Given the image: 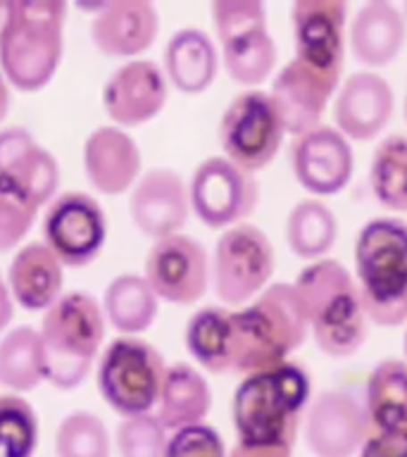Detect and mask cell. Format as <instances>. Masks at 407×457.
I'll return each instance as SVG.
<instances>
[{
    "label": "cell",
    "mask_w": 407,
    "mask_h": 457,
    "mask_svg": "<svg viewBox=\"0 0 407 457\" xmlns=\"http://www.w3.org/2000/svg\"><path fill=\"white\" fill-rule=\"evenodd\" d=\"M228 457H293V445H248V443H236Z\"/></svg>",
    "instance_id": "cell-42"
},
{
    "label": "cell",
    "mask_w": 407,
    "mask_h": 457,
    "mask_svg": "<svg viewBox=\"0 0 407 457\" xmlns=\"http://www.w3.org/2000/svg\"><path fill=\"white\" fill-rule=\"evenodd\" d=\"M107 324L121 336L145 334L157 320L160 298L143 274H117L103 293Z\"/></svg>",
    "instance_id": "cell-27"
},
{
    "label": "cell",
    "mask_w": 407,
    "mask_h": 457,
    "mask_svg": "<svg viewBox=\"0 0 407 457\" xmlns=\"http://www.w3.org/2000/svg\"><path fill=\"white\" fill-rule=\"evenodd\" d=\"M170 431L155 414H136L120 421L114 431V445L120 457H164Z\"/></svg>",
    "instance_id": "cell-37"
},
{
    "label": "cell",
    "mask_w": 407,
    "mask_h": 457,
    "mask_svg": "<svg viewBox=\"0 0 407 457\" xmlns=\"http://www.w3.org/2000/svg\"><path fill=\"white\" fill-rule=\"evenodd\" d=\"M403 14H405V21H407V3H405V7H403Z\"/></svg>",
    "instance_id": "cell-45"
},
{
    "label": "cell",
    "mask_w": 407,
    "mask_h": 457,
    "mask_svg": "<svg viewBox=\"0 0 407 457\" xmlns=\"http://www.w3.org/2000/svg\"><path fill=\"white\" fill-rule=\"evenodd\" d=\"M38 414L20 393L0 395V455L34 457L38 448Z\"/></svg>",
    "instance_id": "cell-34"
},
{
    "label": "cell",
    "mask_w": 407,
    "mask_h": 457,
    "mask_svg": "<svg viewBox=\"0 0 407 457\" xmlns=\"http://www.w3.org/2000/svg\"><path fill=\"white\" fill-rule=\"evenodd\" d=\"M284 236L293 255L317 262L338 241V220L324 200L305 198L291 207Z\"/></svg>",
    "instance_id": "cell-29"
},
{
    "label": "cell",
    "mask_w": 407,
    "mask_h": 457,
    "mask_svg": "<svg viewBox=\"0 0 407 457\" xmlns=\"http://www.w3.org/2000/svg\"><path fill=\"white\" fill-rule=\"evenodd\" d=\"M164 457H228V453L220 431L203 421L171 431Z\"/></svg>",
    "instance_id": "cell-39"
},
{
    "label": "cell",
    "mask_w": 407,
    "mask_h": 457,
    "mask_svg": "<svg viewBox=\"0 0 407 457\" xmlns=\"http://www.w3.org/2000/svg\"><path fill=\"white\" fill-rule=\"evenodd\" d=\"M343 84L341 74L312 70L298 57H291L271 81V98L284 117L286 134L293 138L320 127L327 112L331 96L338 93Z\"/></svg>",
    "instance_id": "cell-18"
},
{
    "label": "cell",
    "mask_w": 407,
    "mask_h": 457,
    "mask_svg": "<svg viewBox=\"0 0 407 457\" xmlns=\"http://www.w3.org/2000/svg\"><path fill=\"white\" fill-rule=\"evenodd\" d=\"M303 434L314 457H353L374 434V427L362 400L334 388L310 400Z\"/></svg>",
    "instance_id": "cell-13"
},
{
    "label": "cell",
    "mask_w": 407,
    "mask_h": 457,
    "mask_svg": "<svg viewBox=\"0 0 407 457\" xmlns=\"http://www.w3.org/2000/svg\"><path fill=\"white\" fill-rule=\"evenodd\" d=\"M10 88H12V86L7 84L5 74L0 71V124H3V120H5L7 112H10V103H12V93H10Z\"/></svg>",
    "instance_id": "cell-44"
},
{
    "label": "cell",
    "mask_w": 407,
    "mask_h": 457,
    "mask_svg": "<svg viewBox=\"0 0 407 457\" xmlns=\"http://www.w3.org/2000/svg\"><path fill=\"white\" fill-rule=\"evenodd\" d=\"M405 362H407V334H405Z\"/></svg>",
    "instance_id": "cell-46"
},
{
    "label": "cell",
    "mask_w": 407,
    "mask_h": 457,
    "mask_svg": "<svg viewBox=\"0 0 407 457\" xmlns=\"http://www.w3.org/2000/svg\"><path fill=\"white\" fill-rule=\"evenodd\" d=\"M191 214L188 184L167 167L143 171L129 195V217L153 241L181 234Z\"/></svg>",
    "instance_id": "cell-19"
},
{
    "label": "cell",
    "mask_w": 407,
    "mask_h": 457,
    "mask_svg": "<svg viewBox=\"0 0 407 457\" xmlns=\"http://www.w3.org/2000/svg\"><path fill=\"white\" fill-rule=\"evenodd\" d=\"M103 110L114 127H143L162 112L170 100V81L153 60H129L103 84Z\"/></svg>",
    "instance_id": "cell-16"
},
{
    "label": "cell",
    "mask_w": 407,
    "mask_h": 457,
    "mask_svg": "<svg viewBox=\"0 0 407 457\" xmlns=\"http://www.w3.org/2000/svg\"><path fill=\"white\" fill-rule=\"evenodd\" d=\"M67 3L10 0L0 31V71L21 93H36L55 79L64 55Z\"/></svg>",
    "instance_id": "cell-2"
},
{
    "label": "cell",
    "mask_w": 407,
    "mask_h": 457,
    "mask_svg": "<svg viewBox=\"0 0 407 457\" xmlns=\"http://www.w3.org/2000/svg\"><path fill=\"white\" fill-rule=\"evenodd\" d=\"M143 277L164 303L179 307L198 305L210 288V255L193 236H167L150 245Z\"/></svg>",
    "instance_id": "cell-12"
},
{
    "label": "cell",
    "mask_w": 407,
    "mask_h": 457,
    "mask_svg": "<svg viewBox=\"0 0 407 457\" xmlns=\"http://www.w3.org/2000/svg\"><path fill=\"white\" fill-rule=\"evenodd\" d=\"M405 428H407V427H405Z\"/></svg>",
    "instance_id": "cell-48"
},
{
    "label": "cell",
    "mask_w": 407,
    "mask_h": 457,
    "mask_svg": "<svg viewBox=\"0 0 407 457\" xmlns=\"http://www.w3.org/2000/svg\"><path fill=\"white\" fill-rule=\"evenodd\" d=\"M221 55L217 43L203 29L186 27L170 36L164 46L162 71L170 86L184 96H200L220 74Z\"/></svg>",
    "instance_id": "cell-24"
},
{
    "label": "cell",
    "mask_w": 407,
    "mask_h": 457,
    "mask_svg": "<svg viewBox=\"0 0 407 457\" xmlns=\"http://www.w3.org/2000/svg\"><path fill=\"white\" fill-rule=\"evenodd\" d=\"M36 138L27 127L0 129V174H7L29 150L36 145Z\"/></svg>",
    "instance_id": "cell-40"
},
{
    "label": "cell",
    "mask_w": 407,
    "mask_h": 457,
    "mask_svg": "<svg viewBox=\"0 0 407 457\" xmlns=\"http://www.w3.org/2000/svg\"><path fill=\"white\" fill-rule=\"evenodd\" d=\"M291 29L298 60L343 77L348 46V5L343 0H295Z\"/></svg>",
    "instance_id": "cell-15"
},
{
    "label": "cell",
    "mask_w": 407,
    "mask_h": 457,
    "mask_svg": "<svg viewBox=\"0 0 407 457\" xmlns=\"http://www.w3.org/2000/svg\"><path fill=\"white\" fill-rule=\"evenodd\" d=\"M5 281L14 305L27 312H46L64 295V264L46 243L31 241L14 250Z\"/></svg>",
    "instance_id": "cell-22"
},
{
    "label": "cell",
    "mask_w": 407,
    "mask_h": 457,
    "mask_svg": "<svg viewBox=\"0 0 407 457\" xmlns=\"http://www.w3.org/2000/svg\"><path fill=\"white\" fill-rule=\"evenodd\" d=\"M212 407V388L205 374L188 362H174L167 367L162 391L157 400L155 417L167 431L203 424Z\"/></svg>",
    "instance_id": "cell-25"
},
{
    "label": "cell",
    "mask_w": 407,
    "mask_h": 457,
    "mask_svg": "<svg viewBox=\"0 0 407 457\" xmlns=\"http://www.w3.org/2000/svg\"><path fill=\"white\" fill-rule=\"evenodd\" d=\"M310 374L295 362L243 377L231 400L238 443L295 445L310 405Z\"/></svg>",
    "instance_id": "cell-1"
},
{
    "label": "cell",
    "mask_w": 407,
    "mask_h": 457,
    "mask_svg": "<svg viewBox=\"0 0 407 457\" xmlns=\"http://www.w3.org/2000/svg\"><path fill=\"white\" fill-rule=\"evenodd\" d=\"M277 253L270 236L255 224H236L221 231L210 257V286L224 307L238 310L271 284Z\"/></svg>",
    "instance_id": "cell-8"
},
{
    "label": "cell",
    "mask_w": 407,
    "mask_h": 457,
    "mask_svg": "<svg viewBox=\"0 0 407 457\" xmlns=\"http://www.w3.org/2000/svg\"><path fill=\"white\" fill-rule=\"evenodd\" d=\"M407 38L405 14L386 0L357 7L350 21V53L364 67H386L400 55Z\"/></svg>",
    "instance_id": "cell-23"
},
{
    "label": "cell",
    "mask_w": 407,
    "mask_h": 457,
    "mask_svg": "<svg viewBox=\"0 0 407 457\" xmlns=\"http://www.w3.org/2000/svg\"><path fill=\"white\" fill-rule=\"evenodd\" d=\"M167 362L153 343L141 336H120L100 353L96 384L105 405L127 420L155 410Z\"/></svg>",
    "instance_id": "cell-7"
},
{
    "label": "cell",
    "mask_w": 407,
    "mask_h": 457,
    "mask_svg": "<svg viewBox=\"0 0 407 457\" xmlns=\"http://www.w3.org/2000/svg\"><path fill=\"white\" fill-rule=\"evenodd\" d=\"M184 343L200 370L210 374H234V310L205 305L186 321Z\"/></svg>",
    "instance_id": "cell-26"
},
{
    "label": "cell",
    "mask_w": 407,
    "mask_h": 457,
    "mask_svg": "<svg viewBox=\"0 0 407 457\" xmlns=\"http://www.w3.org/2000/svg\"><path fill=\"white\" fill-rule=\"evenodd\" d=\"M91 10V43L100 55L112 60H138L153 48L160 34V12L148 0H112Z\"/></svg>",
    "instance_id": "cell-17"
},
{
    "label": "cell",
    "mask_w": 407,
    "mask_h": 457,
    "mask_svg": "<svg viewBox=\"0 0 407 457\" xmlns=\"http://www.w3.org/2000/svg\"><path fill=\"white\" fill-rule=\"evenodd\" d=\"M288 162L295 181L312 193V198H327L350 184L355 171V153L338 129L320 124L293 138Z\"/></svg>",
    "instance_id": "cell-14"
},
{
    "label": "cell",
    "mask_w": 407,
    "mask_h": 457,
    "mask_svg": "<svg viewBox=\"0 0 407 457\" xmlns=\"http://www.w3.org/2000/svg\"><path fill=\"white\" fill-rule=\"evenodd\" d=\"M46 381V353L38 328L14 327L0 338V384L29 393Z\"/></svg>",
    "instance_id": "cell-30"
},
{
    "label": "cell",
    "mask_w": 407,
    "mask_h": 457,
    "mask_svg": "<svg viewBox=\"0 0 407 457\" xmlns=\"http://www.w3.org/2000/svg\"><path fill=\"white\" fill-rule=\"evenodd\" d=\"M43 243L64 267H88L107 243V217L98 200L84 191L57 193L41 221Z\"/></svg>",
    "instance_id": "cell-11"
},
{
    "label": "cell",
    "mask_w": 407,
    "mask_h": 457,
    "mask_svg": "<svg viewBox=\"0 0 407 457\" xmlns=\"http://www.w3.org/2000/svg\"><path fill=\"white\" fill-rule=\"evenodd\" d=\"M395 112V96L388 79L371 70L343 79L334 100L336 129L348 141H371L384 134Z\"/></svg>",
    "instance_id": "cell-20"
},
{
    "label": "cell",
    "mask_w": 407,
    "mask_h": 457,
    "mask_svg": "<svg viewBox=\"0 0 407 457\" xmlns=\"http://www.w3.org/2000/svg\"><path fill=\"white\" fill-rule=\"evenodd\" d=\"M0 177L14 181L38 207H48L57 198L60 188V162L50 150L36 143L12 170Z\"/></svg>",
    "instance_id": "cell-35"
},
{
    "label": "cell",
    "mask_w": 407,
    "mask_h": 457,
    "mask_svg": "<svg viewBox=\"0 0 407 457\" xmlns=\"http://www.w3.org/2000/svg\"><path fill=\"white\" fill-rule=\"evenodd\" d=\"M220 145L224 157L255 174L278 155L286 124L271 93L248 88L231 98L220 120Z\"/></svg>",
    "instance_id": "cell-9"
},
{
    "label": "cell",
    "mask_w": 407,
    "mask_h": 457,
    "mask_svg": "<svg viewBox=\"0 0 407 457\" xmlns=\"http://www.w3.org/2000/svg\"><path fill=\"white\" fill-rule=\"evenodd\" d=\"M364 407L374 431L407 427V362L381 360L367 377Z\"/></svg>",
    "instance_id": "cell-28"
},
{
    "label": "cell",
    "mask_w": 407,
    "mask_h": 457,
    "mask_svg": "<svg viewBox=\"0 0 407 457\" xmlns=\"http://www.w3.org/2000/svg\"><path fill=\"white\" fill-rule=\"evenodd\" d=\"M355 281L364 317L378 328L407 321V221L377 217L355 238Z\"/></svg>",
    "instance_id": "cell-4"
},
{
    "label": "cell",
    "mask_w": 407,
    "mask_h": 457,
    "mask_svg": "<svg viewBox=\"0 0 407 457\" xmlns=\"http://www.w3.org/2000/svg\"><path fill=\"white\" fill-rule=\"evenodd\" d=\"M220 55L224 70L231 81L257 88L274 74L278 60L277 41L271 38L270 29H257L245 36H238L234 41L220 46Z\"/></svg>",
    "instance_id": "cell-31"
},
{
    "label": "cell",
    "mask_w": 407,
    "mask_h": 457,
    "mask_svg": "<svg viewBox=\"0 0 407 457\" xmlns=\"http://www.w3.org/2000/svg\"><path fill=\"white\" fill-rule=\"evenodd\" d=\"M12 317H14L12 293H10V286H7L5 277L0 274V334H5L7 328H10Z\"/></svg>",
    "instance_id": "cell-43"
},
{
    "label": "cell",
    "mask_w": 407,
    "mask_h": 457,
    "mask_svg": "<svg viewBox=\"0 0 407 457\" xmlns=\"http://www.w3.org/2000/svg\"><path fill=\"white\" fill-rule=\"evenodd\" d=\"M191 212L210 228L243 224L260 205V181L224 155L205 157L188 179Z\"/></svg>",
    "instance_id": "cell-10"
},
{
    "label": "cell",
    "mask_w": 407,
    "mask_h": 457,
    "mask_svg": "<svg viewBox=\"0 0 407 457\" xmlns=\"http://www.w3.org/2000/svg\"><path fill=\"white\" fill-rule=\"evenodd\" d=\"M53 448L55 457H112V438L98 414L74 410L60 421Z\"/></svg>",
    "instance_id": "cell-33"
},
{
    "label": "cell",
    "mask_w": 407,
    "mask_h": 457,
    "mask_svg": "<svg viewBox=\"0 0 407 457\" xmlns=\"http://www.w3.org/2000/svg\"><path fill=\"white\" fill-rule=\"evenodd\" d=\"M405 120H407V96H405Z\"/></svg>",
    "instance_id": "cell-47"
},
{
    "label": "cell",
    "mask_w": 407,
    "mask_h": 457,
    "mask_svg": "<svg viewBox=\"0 0 407 457\" xmlns=\"http://www.w3.org/2000/svg\"><path fill=\"white\" fill-rule=\"evenodd\" d=\"M370 188L381 207L407 212V136L391 134L374 148Z\"/></svg>",
    "instance_id": "cell-32"
},
{
    "label": "cell",
    "mask_w": 407,
    "mask_h": 457,
    "mask_svg": "<svg viewBox=\"0 0 407 457\" xmlns=\"http://www.w3.org/2000/svg\"><path fill=\"white\" fill-rule=\"evenodd\" d=\"M41 207L10 179L0 177V255L21 248Z\"/></svg>",
    "instance_id": "cell-36"
},
{
    "label": "cell",
    "mask_w": 407,
    "mask_h": 457,
    "mask_svg": "<svg viewBox=\"0 0 407 457\" xmlns=\"http://www.w3.org/2000/svg\"><path fill=\"white\" fill-rule=\"evenodd\" d=\"M210 17L220 46L257 29H267V7L260 0H214Z\"/></svg>",
    "instance_id": "cell-38"
},
{
    "label": "cell",
    "mask_w": 407,
    "mask_h": 457,
    "mask_svg": "<svg viewBox=\"0 0 407 457\" xmlns=\"http://www.w3.org/2000/svg\"><path fill=\"white\" fill-rule=\"evenodd\" d=\"M360 457H407V428L374 431L360 450Z\"/></svg>",
    "instance_id": "cell-41"
},
{
    "label": "cell",
    "mask_w": 407,
    "mask_h": 457,
    "mask_svg": "<svg viewBox=\"0 0 407 457\" xmlns=\"http://www.w3.org/2000/svg\"><path fill=\"white\" fill-rule=\"evenodd\" d=\"M310 327L293 284H270L253 303L234 310V374L248 377L288 362Z\"/></svg>",
    "instance_id": "cell-5"
},
{
    "label": "cell",
    "mask_w": 407,
    "mask_h": 457,
    "mask_svg": "<svg viewBox=\"0 0 407 457\" xmlns=\"http://www.w3.org/2000/svg\"><path fill=\"white\" fill-rule=\"evenodd\" d=\"M84 174L93 191L103 195L131 193L143 174V155L127 129L103 124L84 141Z\"/></svg>",
    "instance_id": "cell-21"
},
{
    "label": "cell",
    "mask_w": 407,
    "mask_h": 457,
    "mask_svg": "<svg viewBox=\"0 0 407 457\" xmlns=\"http://www.w3.org/2000/svg\"><path fill=\"white\" fill-rule=\"evenodd\" d=\"M105 331V312L91 293H64L43 312L38 328L46 353V381L60 391L84 384L100 357Z\"/></svg>",
    "instance_id": "cell-6"
},
{
    "label": "cell",
    "mask_w": 407,
    "mask_h": 457,
    "mask_svg": "<svg viewBox=\"0 0 407 457\" xmlns=\"http://www.w3.org/2000/svg\"><path fill=\"white\" fill-rule=\"evenodd\" d=\"M293 288L321 353L350 357L362 348L370 321L364 317L357 281L348 267L331 257L310 262L298 274Z\"/></svg>",
    "instance_id": "cell-3"
}]
</instances>
